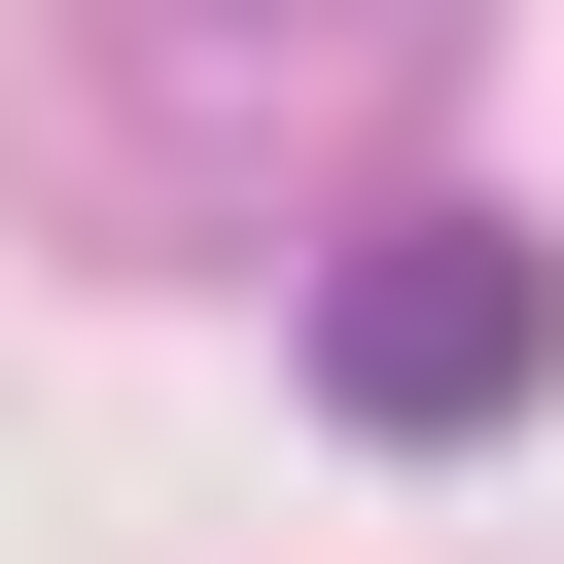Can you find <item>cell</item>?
<instances>
[{
    "label": "cell",
    "instance_id": "obj_1",
    "mask_svg": "<svg viewBox=\"0 0 564 564\" xmlns=\"http://www.w3.org/2000/svg\"><path fill=\"white\" fill-rule=\"evenodd\" d=\"M282 352H317V423H388V458H494V423L564 388V247H529V212H458V176H388V212L317 247V317H282Z\"/></svg>",
    "mask_w": 564,
    "mask_h": 564
}]
</instances>
